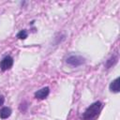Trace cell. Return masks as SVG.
Wrapping results in <instances>:
<instances>
[{"label":"cell","instance_id":"4","mask_svg":"<svg viewBox=\"0 0 120 120\" xmlns=\"http://www.w3.org/2000/svg\"><path fill=\"white\" fill-rule=\"evenodd\" d=\"M49 94H50V88L48 86H46V87H43V88L38 90L35 93V98L38 99H44L49 96Z\"/></svg>","mask_w":120,"mask_h":120},{"label":"cell","instance_id":"1","mask_svg":"<svg viewBox=\"0 0 120 120\" xmlns=\"http://www.w3.org/2000/svg\"><path fill=\"white\" fill-rule=\"evenodd\" d=\"M102 108V103L100 101H96L94 103H92L89 107H87V109L84 111V112L82 114V120H95Z\"/></svg>","mask_w":120,"mask_h":120},{"label":"cell","instance_id":"6","mask_svg":"<svg viewBox=\"0 0 120 120\" xmlns=\"http://www.w3.org/2000/svg\"><path fill=\"white\" fill-rule=\"evenodd\" d=\"M11 112H12V111L9 107H3L0 109V118L6 119L11 115Z\"/></svg>","mask_w":120,"mask_h":120},{"label":"cell","instance_id":"7","mask_svg":"<svg viewBox=\"0 0 120 120\" xmlns=\"http://www.w3.org/2000/svg\"><path fill=\"white\" fill-rule=\"evenodd\" d=\"M116 62H117V56H116V55L111 56V57L107 60V62H106V68H110L112 67Z\"/></svg>","mask_w":120,"mask_h":120},{"label":"cell","instance_id":"8","mask_svg":"<svg viewBox=\"0 0 120 120\" xmlns=\"http://www.w3.org/2000/svg\"><path fill=\"white\" fill-rule=\"evenodd\" d=\"M28 36V33L26 30H21L18 34H17V38H20V39H25Z\"/></svg>","mask_w":120,"mask_h":120},{"label":"cell","instance_id":"3","mask_svg":"<svg viewBox=\"0 0 120 120\" xmlns=\"http://www.w3.org/2000/svg\"><path fill=\"white\" fill-rule=\"evenodd\" d=\"M13 62H14L13 61V58L10 55L5 56L1 60V62H0V68H1V70L6 71V70L10 69L12 68V66H13Z\"/></svg>","mask_w":120,"mask_h":120},{"label":"cell","instance_id":"9","mask_svg":"<svg viewBox=\"0 0 120 120\" xmlns=\"http://www.w3.org/2000/svg\"><path fill=\"white\" fill-rule=\"evenodd\" d=\"M4 101H5V98H4V96H0V106H2L3 104H4Z\"/></svg>","mask_w":120,"mask_h":120},{"label":"cell","instance_id":"2","mask_svg":"<svg viewBox=\"0 0 120 120\" xmlns=\"http://www.w3.org/2000/svg\"><path fill=\"white\" fill-rule=\"evenodd\" d=\"M66 62L71 67H79L85 63V59L81 55H70L67 58Z\"/></svg>","mask_w":120,"mask_h":120},{"label":"cell","instance_id":"5","mask_svg":"<svg viewBox=\"0 0 120 120\" xmlns=\"http://www.w3.org/2000/svg\"><path fill=\"white\" fill-rule=\"evenodd\" d=\"M109 89L111 92L113 93H118L120 91V78L117 77L116 79H114L109 85Z\"/></svg>","mask_w":120,"mask_h":120}]
</instances>
